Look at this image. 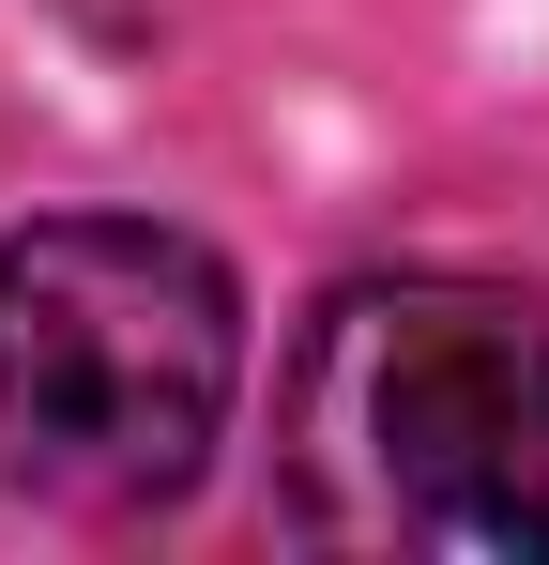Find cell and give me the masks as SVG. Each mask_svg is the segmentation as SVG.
Instances as JSON below:
<instances>
[{"mask_svg": "<svg viewBox=\"0 0 549 565\" xmlns=\"http://www.w3.org/2000/svg\"><path fill=\"white\" fill-rule=\"evenodd\" d=\"M290 520L321 551L549 565V321L473 276H366L290 352Z\"/></svg>", "mask_w": 549, "mask_h": 565, "instance_id": "cell-1", "label": "cell"}, {"mask_svg": "<svg viewBox=\"0 0 549 565\" xmlns=\"http://www.w3.org/2000/svg\"><path fill=\"white\" fill-rule=\"evenodd\" d=\"M245 382L229 276L138 214H46L0 245V473L46 504H169Z\"/></svg>", "mask_w": 549, "mask_h": 565, "instance_id": "cell-2", "label": "cell"}]
</instances>
